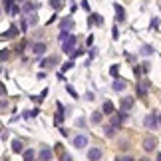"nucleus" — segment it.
Segmentation results:
<instances>
[{
	"label": "nucleus",
	"instance_id": "f257e3e1",
	"mask_svg": "<svg viewBox=\"0 0 161 161\" xmlns=\"http://www.w3.org/2000/svg\"><path fill=\"white\" fill-rule=\"evenodd\" d=\"M133 103H135V100L131 96H125V97H121V102H119V109L121 111H129L133 108Z\"/></svg>",
	"mask_w": 161,
	"mask_h": 161
},
{
	"label": "nucleus",
	"instance_id": "f03ea898",
	"mask_svg": "<svg viewBox=\"0 0 161 161\" xmlns=\"http://www.w3.org/2000/svg\"><path fill=\"white\" fill-rule=\"evenodd\" d=\"M74 46H76V36L70 34V36L64 40V46H62V50H64L66 54H72V48H74Z\"/></svg>",
	"mask_w": 161,
	"mask_h": 161
},
{
	"label": "nucleus",
	"instance_id": "7ed1b4c3",
	"mask_svg": "<svg viewBox=\"0 0 161 161\" xmlns=\"http://www.w3.org/2000/svg\"><path fill=\"white\" fill-rule=\"evenodd\" d=\"M157 147V139L153 137V135H147V137L143 139V149L145 151H153Z\"/></svg>",
	"mask_w": 161,
	"mask_h": 161
},
{
	"label": "nucleus",
	"instance_id": "20e7f679",
	"mask_svg": "<svg viewBox=\"0 0 161 161\" xmlns=\"http://www.w3.org/2000/svg\"><path fill=\"white\" fill-rule=\"evenodd\" d=\"M147 92H149V82H147V80H141V82H137V96H139V97H145Z\"/></svg>",
	"mask_w": 161,
	"mask_h": 161
},
{
	"label": "nucleus",
	"instance_id": "39448f33",
	"mask_svg": "<svg viewBox=\"0 0 161 161\" xmlns=\"http://www.w3.org/2000/svg\"><path fill=\"white\" fill-rule=\"evenodd\" d=\"M143 123H145V127L147 129H155L157 127V115L155 114H149V115H145V119H143Z\"/></svg>",
	"mask_w": 161,
	"mask_h": 161
},
{
	"label": "nucleus",
	"instance_id": "423d86ee",
	"mask_svg": "<svg viewBox=\"0 0 161 161\" xmlns=\"http://www.w3.org/2000/svg\"><path fill=\"white\" fill-rule=\"evenodd\" d=\"M86 145H88V137H86V135H76V137H74V147H76V149H84Z\"/></svg>",
	"mask_w": 161,
	"mask_h": 161
},
{
	"label": "nucleus",
	"instance_id": "0eeeda50",
	"mask_svg": "<svg viewBox=\"0 0 161 161\" xmlns=\"http://www.w3.org/2000/svg\"><path fill=\"white\" fill-rule=\"evenodd\" d=\"M16 36H18V28H16V26H10V28L6 30V32H4L2 36H0V40H8V38H16Z\"/></svg>",
	"mask_w": 161,
	"mask_h": 161
},
{
	"label": "nucleus",
	"instance_id": "6e6552de",
	"mask_svg": "<svg viewBox=\"0 0 161 161\" xmlns=\"http://www.w3.org/2000/svg\"><path fill=\"white\" fill-rule=\"evenodd\" d=\"M102 157V149H97V147H92V149L88 151V159L90 161H97Z\"/></svg>",
	"mask_w": 161,
	"mask_h": 161
},
{
	"label": "nucleus",
	"instance_id": "1a4fd4ad",
	"mask_svg": "<svg viewBox=\"0 0 161 161\" xmlns=\"http://www.w3.org/2000/svg\"><path fill=\"white\" fill-rule=\"evenodd\" d=\"M88 24H90V26H94V24H96V26H102V24H103L102 14H92V18H88Z\"/></svg>",
	"mask_w": 161,
	"mask_h": 161
},
{
	"label": "nucleus",
	"instance_id": "9d476101",
	"mask_svg": "<svg viewBox=\"0 0 161 161\" xmlns=\"http://www.w3.org/2000/svg\"><path fill=\"white\" fill-rule=\"evenodd\" d=\"M58 64V56H50V58H46V60H42V68H52V66H56Z\"/></svg>",
	"mask_w": 161,
	"mask_h": 161
},
{
	"label": "nucleus",
	"instance_id": "9b49d317",
	"mask_svg": "<svg viewBox=\"0 0 161 161\" xmlns=\"http://www.w3.org/2000/svg\"><path fill=\"white\" fill-rule=\"evenodd\" d=\"M40 159L42 161H52V149L50 147H42L40 149Z\"/></svg>",
	"mask_w": 161,
	"mask_h": 161
},
{
	"label": "nucleus",
	"instance_id": "f8f14e48",
	"mask_svg": "<svg viewBox=\"0 0 161 161\" xmlns=\"http://www.w3.org/2000/svg\"><path fill=\"white\" fill-rule=\"evenodd\" d=\"M74 28V20L72 18H64V20L60 22V30H64V32H68V30Z\"/></svg>",
	"mask_w": 161,
	"mask_h": 161
},
{
	"label": "nucleus",
	"instance_id": "ddd939ff",
	"mask_svg": "<svg viewBox=\"0 0 161 161\" xmlns=\"http://www.w3.org/2000/svg\"><path fill=\"white\" fill-rule=\"evenodd\" d=\"M32 52H34L36 56H42V54L46 52V44H44V42H38V44H34V46H32Z\"/></svg>",
	"mask_w": 161,
	"mask_h": 161
},
{
	"label": "nucleus",
	"instance_id": "4468645a",
	"mask_svg": "<svg viewBox=\"0 0 161 161\" xmlns=\"http://www.w3.org/2000/svg\"><path fill=\"white\" fill-rule=\"evenodd\" d=\"M114 8H115V16H117V22H123V20H125V10H123L119 4H114Z\"/></svg>",
	"mask_w": 161,
	"mask_h": 161
},
{
	"label": "nucleus",
	"instance_id": "2eb2a0df",
	"mask_svg": "<svg viewBox=\"0 0 161 161\" xmlns=\"http://www.w3.org/2000/svg\"><path fill=\"white\" fill-rule=\"evenodd\" d=\"M38 6H40L38 2H36V4H34V2H26V4L22 6V12H24V14H30V12H34Z\"/></svg>",
	"mask_w": 161,
	"mask_h": 161
},
{
	"label": "nucleus",
	"instance_id": "dca6fc26",
	"mask_svg": "<svg viewBox=\"0 0 161 161\" xmlns=\"http://www.w3.org/2000/svg\"><path fill=\"white\" fill-rule=\"evenodd\" d=\"M12 151H14V153H22L24 151V143H22L20 139H14V141H12Z\"/></svg>",
	"mask_w": 161,
	"mask_h": 161
},
{
	"label": "nucleus",
	"instance_id": "f3484780",
	"mask_svg": "<svg viewBox=\"0 0 161 161\" xmlns=\"http://www.w3.org/2000/svg\"><path fill=\"white\" fill-rule=\"evenodd\" d=\"M103 114H106V115H114V103H111L109 100H106V102H103Z\"/></svg>",
	"mask_w": 161,
	"mask_h": 161
},
{
	"label": "nucleus",
	"instance_id": "a211bd4d",
	"mask_svg": "<svg viewBox=\"0 0 161 161\" xmlns=\"http://www.w3.org/2000/svg\"><path fill=\"white\" fill-rule=\"evenodd\" d=\"M125 88H127L125 80H115V82H114V90L115 92H121V90H125Z\"/></svg>",
	"mask_w": 161,
	"mask_h": 161
},
{
	"label": "nucleus",
	"instance_id": "6ab92c4d",
	"mask_svg": "<svg viewBox=\"0 0 161 161\" xmlns=\"http://www.w3.org/2000/svg\"><path fill=\"white\" fill-rule=\"evenodd\" d=\"M38 24V14L36 12H30L28 14V26H36Z\"/></svg>",
	"mask_w": 161,
	"mask_h": 161
},
{
	"label": "nucleus",
	"instance_id": "aec40b11",
	"mask_svg": "<svg viewBox=\"0 0 161 161\" xmlns=\"http://www.w3.org/2000/svg\"><path fill=\"white\" fill-rule=\"evenodd\" d=\"M22 153H24V161H34V157H36L34 149H26V151H22Z\"/></svg>",
	"mask_w": 161,
	"mask_h": 161
},
{
	"label": "nucleus",
	"instance_id": "412c9836",
	"mask_svg": "<svg viewBox=\"0 0 161 161\" xmlns=\"http://www.w3.org/2000/svg\"><path fill=\"white\" fill-rule=\"evenodd\" d=\"M139 52H141V56H151V54H153V52H155V50H153V46H147V44H145V46H143V48H141V50H139Z\"/></svg>",
	"mask_w": 161,
	"mask_h": 161
},
{
	"label": "nucleus",
	"instance_id": "4be33fe9",
	"mask_svg": "<svg viewBox=\"0 0 161 161\" xmlns=\"http://www.w3.org/2000/svg\"><path fill=\"white\" fill-rule=\"evenodd\" d=\"M102 117H103L102 111H94V114H92V123H100Z\"/></svg>",
	"mask_w": 161,
	"mask_h": 161
},
{
	"label": "nucleus",
	"instance_id": "5701e85b",
	"mask_svg": "<svg viewBox=\"0 0 161 161\" xmlns=\"http://www.w3.org/2000/svg\"><path fill=\"white\" fill-rule=\"evenodd\" d=\"M50 6L54 10H60L62 6H64V0H50Z\"/></svg>",
	"mask_w": 161,
	"mask_h": 161
},
{
	"label": "nucleus",
	"instance_id": "b1692460",
	"mask_svg": "<svg viewBox=\"0 0 161 161\" xmlns=\"http://www.w3.org/2000/svg\"><path fill=\"white\" fill-rule=\"evenodd\" d=\"M62 121H64V114H62V111H58V114H56V117H54V123H56V125H62Z\"/></svg>",
	"mask_w": 161,
	"mask_h": 161
},
{
	"label": "nucleus",
	"instance_id": "393cba45",
	"mask_svg": "<svg viewBox=\"0 0 161 161\" xmlns=\"http://www.w3.org/2000/svg\"><path fill=\"white\" fill-rule=\"evenodd\" d=\"M8 12H10V14H12V16H16V14H18V12H20V8H18V6H16V4H10V8H8Z\"/></svg>",
	"mask_w": 161,
	"mask_h": 161
},
{
	"label": "nucleus",
	"instance_id": "a878e982",
	"mask_svg": "<svg viewBox=\"0 0 161 161\" xmlns=\"http://www.w3.org/2000/svg\"><path fill=\"white\" fill-rule=\"evenodd\" d=\"M8 56H10V50H2V52H0V62H6Z\"/></svg>",
	"mask_w": 161,
	"mask_h": 161
},
{
	"label": "nucleus",
	"instance_id": "bb28decb",
	"mask_svg": "<svg viewBox=\"0 0 161 161\" xmlns=\"http://www.w3.org/2000/svg\"><path fill=\"white\" fill-rule=\"evenodd\" d=\"M106 135H108V137H114V135H115V127L108 125V127H106Z\"/></svg>",
	"mask_w": 161,
	"mask_h": 161
},
{
	"label": "nucleus",
	"instance_id": "cd10ccee",
	"mask_svg": "<svg viewBox=\"0 0 161 161\" xmlns=\"http://www.w3.org/2000/svg\"><path fill=\"white\" fill-rule=\"evenodd\" d=\"M72 68H74V62L70 60V62H66V64L62 66V72H68V70H72Z\"/></svg>",
	"mask_w": 161,
	"mask_h": 161
},
{
	"label": "nucleus",
	"instance_id": "c85d7f7f",
	"mask_svg": "<svg viewBox=\"0 0 161 161\" xmlns=\"http://www.w3.org/2000/svg\"><path fill=\"white\" fill-rule=\"evenodd\" d=\"M60 161H72V157H70V153L62 151V153H60Z\"/></svg>",
	"mask_w": 161,
	"mask_h": 161
},
{
	"label": "nucleus",
	"instance_id": "c756f323",
	"mask_svg": "<svg viewBox=\"0 0 161 161\" xmlns=\"http://www.w3.org/2000/svg\"><path fill=\"white\" fill-rule=\"evenodd\" d=\"M139 72H141V74H147V72H149V64H147V62H143V64H141V68H139Z\"/></svg>",
	"mask_w": 161,
	"mask_h": 161
},
{
	"label": "nucleus",
	"instance_id": "7c9ffc66",
	"mask_svg": "<svg viewBox=\"0 0 161 161\" xmlns=\"http://www.w3.org/2000/svg\"><path fill=\"white\" fill-rule=\"evenodd\" d=\"M68 36H70V32H64V30H62V32L58 34V40H60V42H64V40L68 38Z\"/></svg>",
	"mask_w": 161,
	"mask_h": 161
},
{
	"label": "nucleus",
	"instance_id": "2f4dec72",
	"mask_svg": "<svg viewBox=\"0 0 161 161\" xmlns=\"http://www.w3.org/2000/svg\"><path fill=\"white\" fill-rule=\"evenodd\" d=\"M66 88H68V94H70V96H74V100H76V97H78V92L74 90L72 86H66Z\"/></svg>",
	"mask_w": 161,
	"mask_h": 161
},
{
	"label": "nucleus",
	"instance_id": "473e14b6",
	"mask_svg": "<svg viewBox=\"0 0 161 161\" xmlns=\"http://www.w3.org/2000/svg\"><path fill=\"white\" fill-rule=\"evenodd\" d=\"M117 119H119V121H125V119H127V114L119 109V114H117Z\"/></svg>",
	"mask_w": 161,
	"mask_h": 161
},
{
	"label": "nucleus",
	"instance_id": "72a5a7b5",
	"mask_svg": "<svg viewBox=\"0 0 161 161\" xmlns=\"http://www.w3.org/2000/svg\"><path fill=\"white\" fill-rule=\"evenodd\" d=\"M111 34H114V40H117V38H119V30H117V26H114V28H111Z\"/></svg>",
	"mask_w": 161,
	"mask_h": 161
},
{
	"label": "nucleus",
	"instance_id": "f704fd0d",
	"mask_svg": "<svg viewBox=\"0 0 161 161\" xmlns=\"http://www.w3.org/2000/svg\"><path fill=\"white\" fill-rule=\"evenodd\" d=\"M121 125V121L117 119V117H114V119H111V127H119Z\"/></svg>",
	"mask_w": 161,
	"mask_h": 161
},
{
	"label": "nucleus",
	"instance_id": "c9c22d12",
	"mask_svg": "<svg viewBox=\"0 0 161 161\" xmlns=\"http://www.w3.org/2000/svg\"><path fill=\"white\" fill-rule=\"evenodd\" d=\"M117 72H119V70H117V66L114 64V66H111V70H109V74H111V76H117Z\"/></svg>",
	"mask_w": 161,
	"mask_h": 161
},
{
	"label": "nucleus",
	"instance_id": "e433bc0d",
	"mask_svg": "<svg viewBox=\"0 0 161 161\" xmlns=\"http://www.w3.org/2000/svg\"><path fill=\"white\" fill-rule=\"evenodd\" d=\"M115 161H135L133 157H129V155H125V157H117Z\"/></svg>",
	"mask_w": 161,
	"mask_h": 161
},
{
	"label": "nucleus",
	"instance_id": "4c0bfd02",
	"mask_svg": "<svg viewBox=\"0 0 161 161\" xmlns=\"http://www.w3.org/2000/svg\"><path fill=\"white\" fill-rule=\"evenodd\" d=\"M20 28L24 30V32H26V30H28V22H26V20H22V22H20Z\"/></svg>",
	"mask_w": 161,
	"mask_h": 161
},
{
	"label": "nucleus",
	"instance_id": "58836bf2",
	"mask_svg": "<svg viewBox=\"0 0 161 161\" xmlns=\"http://www.w3.org/2000/svg\"><path fill=\"white\" fill-rule=\"evenodd\" d=\"M86 44H88V46H92V44H94V36H92V34L88 36V40H86Z\"/></svg>",
	"mask_w": 161,
	"mask_h": 161
},
{
	"label": "nucleus",
	"instance_id": "ea45409f",
	"mask_svg": "<svg viewBox=\"0 0 161 161\" xmlns=\"http://www.w3.org/2000/svg\"><path fill=\"white\" fill-rule=\"evenodd\" d=\"M82 8H84V10H90V4H88V0H82Z\"/></svg>",
	"mask_w": 161,
	"mask_h": 161
},
{
	"label": "nucleus",
	"instance_id": "a19ab883",
	"mask_svg": "<svg viewBox=\"0 0 161 161\" xmlns=\"http://www.w3.org/2000/svg\"><path fill=\"white\" fill-rule=\"evenodd\" d=\"M159 26V20H157V18H153V22H151V28H157Z\"/></svg>",
	"mask_w": 161,
	"mask_h": 161
},
{
	"label": "nucleus",
	"instance_id": "79ce46f5",
	"mask_svg": "<svg viewBox=\"0 0 161 161\" xmlns=\"http://www.w3.org/2000/svg\"><path fill=\"white\" fill-rule=\"evenodd\" d=\"M0 96H6V88H4V84H0Z\"/></svg>",
	"mask_w": 161,
	"mask_h": 161
},
{
	"label": "nucleus",
	"instance_id": "37998d69",
	"mask_svg": "<svg viewBox=\"0 0 161 161\" xmlns=\"http://www.w3.org/2000/svg\"><path fill=\"white\" fill-rule=\"evenodd\" d=\"M6 106H8V102H6V100H2V102H0V109H4Z\"/></svg>",
	"mask_w": 161,
	"mask_h": 161
},
{
	"label": "nucleus",
	"instance_id": "c03bdc74",
	"mask_svg": "<svg viewBox=\"0 0 161 161\" xmlns=\"http://www.w3.org/2000/svg\"><path fill=\"white\" fill-rule=\"evenodd\" d=\"M137 161H149V159H147V157H141V159H137Z\"/></svg>",
	"mask_w": 161,
	"mask_h": 161
},
{
	"label": "nucleus",
	"instance_id": "a18cd8bd",
	"mask_svg": "<svg viewBox=\"0 0 161 161\" xmlns=\"http://www.w3.org/2000/svg\"><path fill=\"white\" fill-rule=\"evenodd\" d=\"M157 161H161V153H157Z\"/></svg>",
	"mask_w": 161,
	"mask_h": 161
},
{
	"label": "nucleus",
	"instance_id": "49530a36",
	"mask_svg": "<svg viewBox=\"0 0 161 161\" xmlns=\"http://www.w3.org/2000/svg\"><path fill=\"white\" fill-rule=\"evenodd\" d=\"M157 121H159V123H161V115H159V117H157Z\"/></svg>",
	"mask_w": 161,
	"mask_h": 161
},
{
	"label": "nucleus",
	"instance_id": "de8ad7c7",
	"mask_svg": "<svg viewBox=\"0 0 161 161\" xmlns=\"http://www.w3.org/2000/svg\"><path fill=\"white\" fill-rule=\"evenodd\" d=\"M14 2H20V0H14Z\"/></svg>",
	"mask_w": 161,
	"mask_h": 161
},
{
	"label": "nucleus",
	"instance_id": "09e8293b",
	"mask_svg": "<svg viewBox=\"0 0 161 161\" xmlns=\"http://www.w3.org/2000/svg\"><path fill=\"white\" fill-rule=\"evenodd\" d=\"M0 129H2V123H0Z\"/></svg>",
	"mask_w": 161,
	"mask_h": 161
}]
</instances>
